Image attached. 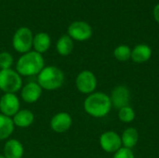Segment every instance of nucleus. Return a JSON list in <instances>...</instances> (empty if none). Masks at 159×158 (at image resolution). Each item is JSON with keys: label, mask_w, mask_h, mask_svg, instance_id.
<instances>
[{"label": "nucleus", "mask_w": 159, "mask_h": 158, "mask_svg": "<svg viewBox=\"0 0 159 158\" xmlns=\"http://www.w3.org/2000/svg\"><path fill=\"white\" fill-rule=\"evenodd\" d=\"M0 158H6V157H5V156H4L3 155H0Z\"/></svg>", "instance_id": "nucleus-25"}, {"label": "nucleus", "mask_w": 159, "mask_h": 158, "mask_svg": "<svg viewBox=\"0 0 159 158\" xmlns=\"http://www.w3.org/2000/svg\"><path fill=\"white\" fill-rule=\"evenodd\" d=\"M73 124L72 116L65 112L57 113L50 119L49 125L51 129L56 133H64L70 129Z\"/></svg>", "instance_id": "nucleus-11"}, {"label": "nucleus", "mask_w": 159, "mask_h": 158, "mask_svg": "<svg viewBox=\"0 0 159 158\" xmlns=\"http://www.w3.org/2000/svg\"><path fill=\"white\" fill-rule=\"evenodd\" d=\"M114 56L119 61H127L131 58V49L127 45H120L115 48Z\"/></svg>", "instance_id": "nucleus-20"}, {"label": "nucleus", "mask_w": 159, "mask_h": 158, "mask_svg": "<svg viewBox=\"0 0 159 158\" xmlns=\"http://www.w3.org/2000/svg\"><path fill=\"white\" fill-rule=\"evenodd\" d=\"M13 123L15 127L25 129L30 127L34 121V115L31 110L28 109H20L13 117Z\"/></svg>", "instance_id": "nucleus-14"}, {"label": "nucleus", "mask_w": 159, "mask_h": 158, "mask_svg": "<svg viewBox=\"0 0 159 158\" xmlns=\"http://www.w3.org/2000/svg\"><path fill=\"white\" fill-rule=\"evenodd\" d=\"M68 35L76 41H86L92 35V29L90 25L85 21H75L68 27Z\"/></svg>", "instance_id": "nucleus-9"}, {"label": "nucleus", "mask_w": 159, "mask_h": 158, "mask_svg": "<svg viewBox=\"0 0 159 158\" xmlns=\"http://www.w3.org/2000/svg\"><path fill=\"white\" fill-rule=\"evenodd\" d=\"M113 158H135V156L131 149L121 147L117 152L114 154Z\"/></svg>", "instance_id": "nucleus-23"}, {"label": "nucleus", "mask_w": 159, "mask_h": 158, "mask_svg": "<svg viewBox=\"0 0 159 158\" xmlns=\"http://www.w3.org/2000/svg\"><path fill=\"white\" fill-rule=\"evenodd\" d=\"M14 63L13 56L7 51H3L0 53V70L10 69Z\"/></svg>", "instance_id": "nucleus-22"}, {"label": "nucleus", "mask_w": 159, "mask_h": 158, "mask_svg": "<svg viewBox=\"0 0 159 158\" xmlns=\"http://www.w3.org/2000/svg\"><path fill=\"white\" fill-rule=\"evenodd\" d=\"M154 16H155L156 20L159 23V4H157L154 8Z\"/></svg>", "instance_id": "nucleus-24"}, {"label": "nucleus", "mask_w": 159, "mask_h": 158, "mask_svg": "<svg viewBox=\"0 0 159 158\" xmlns=\"http://www.w3.org/2000/svg\"><path fill=\"white\" fill-rule=\"evenodd\" d=\"M24 155V148L22 143L16 140H7L4 144V156L6 158H22Z\"/></svg>", "instance_id": "nucleus-13"}, {"label": "nucleus", "mask_w": 159, "mask_h": 158, "mask_svg": "<svg viewBox=\"0 0 159 158\" xmlns=\"http://www.w3.org/2000/svg\"><path fill=\"white\" fill-rule=\"evenodd\" d=\"M50 45H51V39L47 33H38L34 36L33 47L34 51L43 54L48 50Z\"/></svg>", "instance_id": "nucleus-16"}, {"label": "nucleus", "mask_w": 159, "mask_h": 158, "mask_svg": "<svg viewBox=\"0 0 159 158\" xmlns=\"http://www.w3.org/2000/svg\"><path fill=\"white\" fill-rule=\"evenodd\" d=\"M100 145L102 149L109 154H115L122 146L121 137L115 131L109 130L103 132L100 137Z\"/></svg>", "instance_id": "nucleus-8"}, {"label": "nucleus", "mask_w": 159, "mask_h": 158, "mask_svg": "<svg viewBox=\"0 0 159 158\" xmlns=\"http://www.w3.org/2000/svg\"><path fill=\"white\" fill-rule=\"evenodd\" d=\"M57 52L61 56H68L74 49V41L69 35H62L56 44Z\"/></svg>", "instance_id": "nucleus-19"}, {"label": "nucleus", "mask_w": 159, "mask_h": 158, "mask_svg": "<svg viewBox=\"0 0 159 158\" xmlns=\"http://www.w3.org/2000/svg\"><path fill=\"white\" fill-rule=\"evenodd\" d=\"M136 117L135 111L132 107L125 106L118 110V118L123 123H131Z\"/></svg>", "instance_id": "nucleus-21"}, {"label": "nucleus", "mask_w": 159, "mask_h": 158, "mask_svg": "<svg viewBox=\"0 0 159 158\" xmlns=\"http://www.w3.org/2000/svg\"><path fill=\"white\" fill-rule=\"evenodd\" d=\"M15 126L12 118L0 113V141L7 140L12 135Z\"/></svg>", "instance_id": "nucleus-18"}, {"label": "nucleus", "mask_w": 159, "mask_h": 158, "mask_svg": "<svg viewBox=\"0 0 159 158\" xmlns=\"http://www.w3.org/2000/svg\"><path fill=\"white\" fill-rule=\"evenodd\" d=\"M120 137H121L122 146L125 148L132 149L137 145L139 142V132L134 128L126 129Z\"/></svg>", "instance_id": "nucleus-17"}, {"label": "nucleus", "mask_w": 159, "mask_h": 158, "mask_svg": "<svg viewBox=\"0 0 159 158\" xmlns=\"http://www.w3.org/2000/svg\"><path fill=\"white\" fill-rule=\"evenodd\" d=\"M152 56V49L145 44L137 45L131 50V60L136 63H143L150 60Z\"/></svg>", "instance_id": "nucleus-15"}, {"label": "nucleus", "mask_w": 159, "mask_h": 158, "mask_svg": "<svg viewBox=\"0 0 159 158\" xmlns=\"http://www.w3.org/2000/svg\"><path fill=\"white\" fill-rule=\"evenodd\" d=\"M33 33L27 27H20L16 31L12 38L13 48L21 54L31 51L33 47Z\"/></svg>", "instance_id": "nucleus-5"}, {"label": "nucleus", "mask_w": 159, "mask_h": 158, "mask_svg": "<svg viewBox=\"0 0 159 158\" xmlns=\"http://www.w3.org/2000/svg\"><path fill=\"white\" fill-rule=\"evenodd\" d=\"M110 100L112 107H115L117 110L129 106L130 102V91L126 86L119 85L112 90Z\"/></svg>", "instance_id": "nucleus-10"}, {"label": "nucleus", "mask_w": 159, "mask_h": 158, "mask_svg": "<svg viewBox=\"0 0 159 158\" xmlns=\"http://www.w3.org/2000/svg\"><path fill=\"white\" fill-rule=\"evenodd\" d=\"M20 100L15 93H4L0 98V112L8 117H13L20 109Z\"/></svg>", "instance_id": "nucleus-7"}, {"label": "nucleus", "mask_w": 159, "mask_h": 158, "mask_svg": "<svg viewBox=\"0 0 159 158\" xmlns=\"http://www.w3.org/2000/svg\"><path fill=\"white\" fill-rule=\"evenodd\" d=\"M97 84L98 81L96 75L89 70L80 72L75 78V87L77 90L83 94L89 95L95 92Z\"/></svg>", "instance_id": "nucleus-6"}, {"label": "nucleus", "mask_w": 159, "mask_h": 158, "mask_svg": "<svg viewBox=\"0 0 159 158\" xmlns=\"http://www.w3.org/2000/svg\"><path fill=\"white\" fill-rule=\"evenodd\" d=\"M42 95V88L37 82H29L22 86L20 89V97L27 103L36 102Z\"/></svg>", "instance_id": "nucleus-12"}, {"label": "nucleus", "mask_w": 159, "mask_h": 158, "mask_svg": "<svg viewBox=\"0 0 159 158\" xmlns=\"http://www.w3.org/2000/svg\"><path fill=\"white\" fill-rule=\"evenodd\" d=\"M65 80L64 73L57 66H45L37 74V83L42 89L51 91L60 88Z\"/></svg>", "instance_id": "nucleus-3"}, {"label": "nucleus", "mask_w": 159, "mask_h": 158, "mask_svg": "<svg viewBox=\"0 0 159 158\" xmlns=\"http://www.w3.org/2000/svg\"><path fill=\"white\" fill-rule=\"evenodd\" d=\"M112 109L110 96L103 92H93L85 99L84 110L85 112L95 118H102L106 116Z\"/></svg>", "instance_id": "nucleus-1"}, {"label": "nucleus", "mask_w": 159, "mask_h": 158, "mask_svg": "<svg viewBox=\"0 0 159 158\" xmlns=\"http://www.w3.org/2000/svg\"><path fill=\"white\" fill-rule=\"evenodd\" d=\"M22 88V78L13 69L0 70V90L4 93H17Z\"/></svg>", "instance_id": "nucleus-4"}, {"label": "nucleus", "mask_w": 159, "mask_h": 158, "mask_svg": "<svg viewBox=\"0 0 159 158\" xmlns=\"http://www.w3.org/2000/svg\"><path fill=\"white\" fill-rule=\"evenodd\" d=\"M44 67L45 60L42 54L34 50L22 54L16 62V71L20 76L37 75Z\"/></svg>", "instance_id": "nucleus-2"}]
</instances>
